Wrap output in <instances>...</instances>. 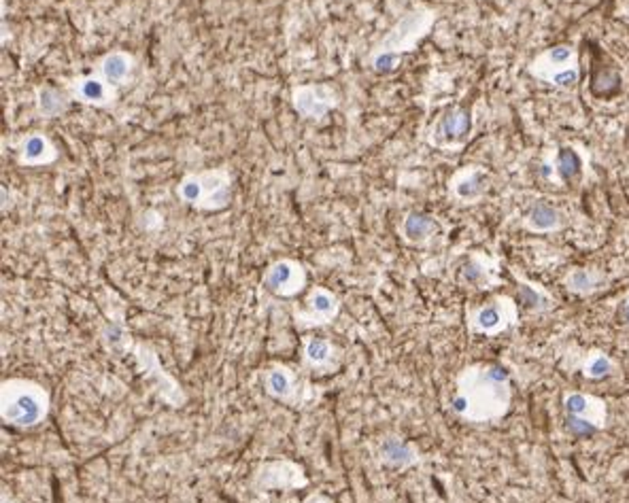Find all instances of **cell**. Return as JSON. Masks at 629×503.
<instances>
[{
    "label": "cell",
    "mask_w": 629,
    "mask_h": 503,
    "mask_svg": "<svg viewBox=\"0 0 629 503\" xmlns=\"http://www.w3.org/2000/svg\"><path fill=\"white\" fill-rule=\"evenodd\" d=\"M434 15L430 13H411L404 15L402 19L397 21V26L389 32V37L385 39L381 51H391V53H402L404 49H411L417 39L421 35H425V30L430 28Z\"/></svg>",
    "instance_id": "cell-2"
},
{
    "label": "cell",
    "mask_w": 629,
    "mask_h": 503,
    "mask_svg": "<svg viewBox=\"0 0 629 503\" xmlns=\"http://www.w3.org/2000/svg\"><path fill=\"white\" fill-rule=\"evenodd\" d=\"M519 295H521V302H523L529 310H534V312L547 310L549 304H551V298H549V293H547V291H542V289H538L536 285L525 283V281H521V278H519Z\"/></svg>",
    "instance_id": "cell-14"
},
{
    "label": "cell",
    "mask_w": 629,
    "mask_h": 503,
    "mask_svg": "<svg viewBox=\"0 0 629 503\" xmlns=\"http://www.w3.org/2000/svg\"><path fill=\"white\" fill-rule=\"evenodd\" d=\"M181 196L187 200V202H196L200 198V183L196 179H187L183 185H181Z\"/></svg>",
    "instance_id": "cell-27"
},
{
    "label": "cell",
    "mask_w": 629,
    "mask_h": 503,
    "mask_svg": "<svg viewBox=\"0 0 629 503\" xmlns=\"http://www.w3.org/2000/svg\"><path fill=\"white\" fill-rule=\"evenodd\" d=\"M579 79H581V70H579L576 64H572V66H567V68L555 73L549 81H551L555 87H572V85H576V83H579Z\"/></svg>",
    "instance_id": "cell-22"
},
{
    "label": "cell",
    "mask_w": 629,
    "mask_h": 503,
    "mask_svg": "<svg viewBox=\"0 0 629 503\" xmlns=\"http://www.w3.org/2000/svg\"><path fill=\"white\" fill-rule=\"evenodd\" d=\"M45 153H47V140L43 136H30L26 140V144H24V160L26 162L35 164V162L43 160Z\"/></svg>",
    "instance_id": "cell-18"
},
{
    "label": "cell",
    "mask_w": 629,
    "mask_h": 503,
    "mask_svg": "<svg viewBox=\"0 0 629 503\" xmlns=\"http://www.w3.org/2000/svg\"><path fill=\"white\" fill-rule=\"evenodd\" d=\"M7 417L19 425H30L41 417V408L32 397H21L7 410Z\"/></svg>",
    "instance_id": "cell-13"
},
{
    "label": "cell",
    "mask_w": 629,
    "mask_h": 503,
    "mask_svg": "<svg viewBox=\"0 0 629 503\" xmlns=\"http://www.w3.org/2000/svg\"><path fill=\"white\" fill-rule=\"evenodd\" d=\"M383 457L391 465H406V463L413 461V450H411V446H406L404 442L389 439L383 446Z\"/></svg>",
    "instance_id": "cell-17"
},
{
    "label": "cell",
    "mask_w": 629,
    "mask_h": 503,
    "mask_svg": "<svg viewBox=\"0 0 629 503\" xmlns=\"http://www.w3.org/2000/svg\"><path fill=\"white\" fill-rule=\"evenodd\" d=\"M312 308L317 310V312L328 314V312L334 310V302H332V298H330L328 293H314L312 295Z\"/></svg>",
    "instance_id": "cell-26"
},
{
    "label": "cell",
    "mask_w": 629,
    "mask_h": 503,
    "mask_svg": "<svg viewBox=\"0 0 629 503\" xmlns=\"http://www.w3.org/2000/svg\"><path fill=\"white\" fill-rule=\"evenodd\" d=\"M472 130V120L470 113L464 108H455L440 117V122L434 128V138L438 144H455L464 140Z\"/></svg>",
    "instance_id": "cell-5"
},
{
    "label": "cell",
    "mask_w": 629,
    "mask_h": 503,
    "mask_svg": "<svg viewBox=\"0 0 629 503\" xmlns=\"http://www.w3.org/2000/svg\"><path fill=\"white\" fill-rule=\"evenodd\" d=\"M563 408H565L567 417L587 419L597 429H604V425H606V404L599 397L585 395V393H565Z\"/></svg>",
    "instance_id": "cell-4"
},
{
    "label": "cell",
    "mask_w": 629,
    "mask_h": 503,
    "mask_svg": "<svg viewBox=\"0 0 629 503\" xmlns=\"http://www.w3.org/2000/svg\"><path fill=\"white\" fill-rule=\"evenodd\" d=\"M79 92L88 102H102L106 98L104 85L98 79H85L79 87Z\"/></svg>",
    "instance_id": "cell-20"
},
{
    "label": "cell",
    "mask_w": 629,
    "mask_h": 503,
    "mask_svg": "<svg viewBox=\"0 0 629 503\" xmlns=\"http://www.w3.org/2000/svg\"><path fill=\"white\" fill-rule=\"evenodd\" d=\"M561 223H563L561 211H557L553 204H545V202L534 204L525 217V227L529 231H538V234L555 231L561 227Z\"/></svg>",
    "instance_id": "cell-7"
},
{
    "label": "cell",
    "mask_w": 629,
    "mask_h": 503,
    "mask_svg": "<svg viewBox=\"0 0 629 503\" xmlns=\"http://www.w3.org/2000/svg\"><path fill=\"white\" fill-rule=\"evenodd\" d=\"M288 387H290V382H288V376H285L283 372H274L270 376V389L274 393H285V391H288Z\"/></svg>",
    "instance_id": "cell-28"
},
{
    "label": "cell",
    "mask_w": 629,
    "mask_h": 503,
    "mask_svg": "<svg viewBox=\"0 0 629 503\" xmlns=\"http://www.w3.org/2000/svg\"><path fill=\"white\" fill-rule=\"evenodd\" d=\"M612 370H614V363L610 361V357L599 350L589 352V357L583 363V374L589 380H604L612 374Z\"/></svg>",
    "instance_id": "cell-12"
},
{
    "label": "cell",
    "mask_w": 629,
    "mask_h": 503,
    "mask_svg": "<svg viewBox=\"0 0 629 503\" xmlns=\"http://www.w3.org/2000/svg\"><path fill=\"white\" fill-rule=\"evenodd\" d=\"M400 57H402V55L391 53V51H379L377 57H375V62H373V66H375L377 73H391L400 64Z\"/></svg>",
    "instance_id": "cell-23"
},
{
    "label": "cell",
    "mask_w": 629,
    "mask_h": 503,
    "mask_svg": "<svg viewBox=\"0 0 629 503\" xmlns=\"http://www.w3.org/2000/svg\"><path fill=\"white\" fill-rule=\"evenodd\" d=\"M485 174L478 172V170H470L466 172L460 181L453 185L455 189V196L462 198V200H476L482 191H485Z\"/></svg>",
    "instance_id": "cell-11"
},
{
    "label": "cell",
    "mask_w": 629,
    "mask_h": 503,
    "mask_svg": "<svg viewBox=\"0 0 629 503\" xmlns=\"http://www.w3.org/2000/svg\"><path fill=\"white\" fill-rule=\"evenodd\" d=\"M619 314H621V319L629 325V295L623 300V304H621V310H619Z\"/></svg>",
    "instance_id": "cell-29"
},
{
    "label": "cell",
    "mask_w": 629,
    "mask_h": 503,
    "mask_svg": "<svg viewBox=\"0 0 629 503\" xmlns=\"http://www.w3.org/2000/svg\"><path fill=\"white\" fill-rule=\"evenodd\" d=\"M510 399L512 391L506 370L500 366L472 368L462 376V389L453 399V408L472 421H496L508 412Z\"/></svg>",
    "instance_id": "cell-1"
},
{
    "label": "cell",
    "mask_w": 629,
    "mask_h": 503,
    "mask_svg": "<svg viewBox=\"0 0 629 503\" xmlns=\"http://www.w3.org/2000/svg\"><path fill=\"white\" fill-rule=\"evenodd\" d=\"M572 64H574V49L570 45H555V47L547 49L542 55H538L536 62L529 66V70H532V75L549 81L555 73H559Z\"/></svg>",
    "instance_id": "cell-6"
},
{
    "label": "cell",
    "mask_w": 629,
    "mask_h": 503,
    "mask_svg": "<svg viewBox=\"0 0 629 503\" xmlns=\"http://www.w3.org/2000/svg\"><path fill=\"white\" fill-rule=\"evenodd\" d=\"M567 427H570L572 433L579 435V437H589V435H593V433L597 431V427H595L591 421H587V419H576V417H567Z\"/></svg>",
    "instance_id": "cell-24"
},
{
    "label": "cell",
    "mask_w": 629,
    "mask_h": 503,
    "mask_svg": "<svg viewBox=\"0 0 629 503\" xmlns=\"http://www.w3.org/2000/svg\"><path fill=\"white\" fill-rule=\"evenodd\" d=\"M64 102H62V96L55 92V90H43L41 92V111L45 115H58L62 111Z\"/></svg>",
    "instance_id": "cell-21"
},
{
    "label": "cell",
    "mask_w": 629,
    "mask_h": 503,
    "mask_svg": "<svg viewBox=\"0 0 629 503\" xmlns=\"http://www.w3.org/2000/svg\"><path fill=\"white\" fill-rule=\"evenodd\" d=\"M517 323V306L510 298H498L474 314V328L482 334H500Z\"/></svg>",
    "instance_id": "cell-3"
},
{
    "label": "cell",
    "mask_w": 629,
    "mask_h": 503,
    "mask_svg": "<svg viewBox=\"0 0 629 503\" xmlns=\"http://www.w3.org/2000/svg\"><path fill=\"white\" fill-rule=\"evenodd\" d=\"M581 172H583V160L581 155L570 149V146H563L557 153V160H555V174L561 183H574L581 179Z\"/></svg>",
    "instance_id": "cell-10"
},
{
    "label": "cell",
    "mask_w": 629,
    "mask_h": 503,
    "mask_svg": "<svg viewBox=\"0 0 629 503\" xmlns=\"http://www.w3.org/2000/svg\"><path fill=\"white\" fill-rule=\"evenodd\" d=\"M292 274H294V270H292V265H290V263H279V265H274V268L270 270L266 283H268L270 289H281V287H285V285H290Z\"/></svg>",
    "instance_id": "cell-19"
},
{
    "label": "cell",
    "mask_w": 629,
    "mask_h": 503,
    "mask_svg": "<svg viewBox=\"0 0 629 503\" xmlns=\"http://www.w3.org/2000/svg\"><path fill=\"white\" fill-rule=\"evenodd\" d=\"M332 106V94L326 87H304L296 92V108L304 117H321Z\"/></svg>",
    "instance_id": "cell-8"
},
{
    "label": "cell",
    "mask_w": 629,
    "mask_h": 503,
    "mask_svg": "<svg viewBox=\"0 0 629 503\" xmlns=\"http://www.w3.org/2000/svg\"><path fill=\"white\" fill-rule=\"evenodd\" d=\"M604 283V274L597 270H589V268H574L570 270L567 276L563 278V285L579 295H589L593 291H597Z\"/></svg>",
    "instance_id": "cell-9"
},
{
    "label": "cell",
    "mask_w": 629,
    "mask_h": 503,
    "mask_svg": "<svg viewBox=\"0 0 629 503\" xmlns=\"http://www.w3.org/2000/svg\"><path fill=\"white\" fill-rule=\"evenodd\" d=\"M328 354H330V346H328L326 342L314 340V342L308 344V357H310V359H314V361H323V359L328 357Z\"/></svg>",
    "instance_id": "cell-25"
},
{
    "label": "cell",
    "mask_w": 629,
    "mask_h": 503,
    "mask_svg": "<svg viewBox=\"0 0 629 503\" xmlns=\"http://www.w3.org/2000/svg\"><path fill=\"white\" fill-rule=\"evenodd\" d=\"M434 231V221L425 215H409L404 221V236L413 243H421Z\"/></svg>",
    "instance_id": "cell-15"
},
{
    "label": "cell",
    "mask_w": 629,
    "mask_h": 503,
    "mask_svg": "<svg viewBox=\"0 0 629 503\" xmlns=\"http://www.w3.org/2000/svg\"><path fill=\"white\" fill-rule=\"evenodd\" d=\"M128 70H130V60H128L124 53H111V55L104 57L102 73H104L106 81L118 83V81H122L128 75Z\"/></svg>",
    "instance_id": "cell-16"
}]
</instances>
